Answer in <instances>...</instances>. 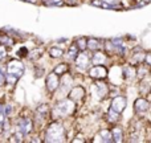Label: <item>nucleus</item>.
<instances>
[{"label":"nucleus","instance_id":"1","mask_svg":"<svg viewBox=\"0 0 151 143\" xmlns=\"http://www.w3.org/2000/svg\"><path fill=\"white\" fill-rule=\"evenodd\" d=\"M45 142L57 143L65 141V127L61 122H52L45 130Z\"/></svg>","mask_w":151,"mask_h":143},{"label":"nucleus","instance_id":"2","mask_svg":"<svg viewBox=\"0 0 151 143\" xmlns=\"http://www.w3.org/2000/svg\"><path fill=\"white\" fill-rule=\"evenodd\" d=\"M76 110V103L73 99L65 98L58 101L57 103L53 106L52 114L55 115V118H66L69 115H72Z\"/></svg>","mask_w":151,"mask_h":143},{"label":"nucleus","instance_id":"3","mask_svg":"<svg viewBox=\"0 0 151 143\" xmlns=\"http://www.w3.org/2000/svg\"><path fill=\"white\" fill-rule=\"evenodd\" d=\"M24 70H25V66H24L23 61H20V60H15L13 58V60L8 61L7 65H5V72L8 74L16 75L17 78H20L24 74Z\"/></svg>","mask_w":151,"mask_h":143},{"label":"nucleus","instance_id":"4","mask_svg":"<svg viewBox=\"0 0 151 143\" xmlns=\"http://www.w3.org/2000/svg\"><path fill=\"white\" fill-rule=\"evenodd\" d=\"M33 125H35V122L29 117H21V118H19L17 122H16V130L20 131V133L25 137L33 131Z\"/></svg>","mask_w":151,"mask_h":143},{"label":"nucleus","instance_id":"5","mask_svg":"<svg viewBox=\"0 0 151 143\" xmlns=\"http://www.w3.org/2000/svg\"><path fill=\"white\" fill-rule=\"evenodd\" d=\"M74 63L78 69L86 70V69L89 68V65L91 64V58H90V56L86 53V50H82V52H78V55L76 56Z\"/></svg>","mask_w":151,"mask_h":143},{"label":"nucleus","instance_id":"6","mask_svg":"<svg viewBox=\"0 0 151 143\" xmlns=\"http://www.w3.org/2000/svg\"><path fill=\"white\" fill-rule=\"evenodd\" d=\"M45 88L49 93H55L58 88H60V77L56 74L55 72L49 73L47 75V80H45Z\"/></svg>","mask_w":151,"mask_h":143},{"label":"nucleus","instance_id":"7","mask_svg":"<svg viewBox=\"0 0 151 143\" xmlns=\"http://www.w3.org/2000/svg\"><path fill=\"white\" fill-rule=\"evenodd\" d=\"M91 93L96 99H104L107 94V86L104 82H96L91 85Z\"/></svg>","mask_w":151,"mask_h":143},{"label":"nucleus","instance_id":"8","mask_svg":"<svg viewBox=\"0 0 151 143\" xmlns=\"http://www.w3.org/2000/svg\"><path fill=\"white\" fill-rule=\"evenodd\" d=\"M89 75L91 78L104 80V78L107 77V69L104 65H94L91 69H89Z\"/></svg>","mask_w":151,"mask_h":143},{"label":"nucleus","instance_id":"9","mask_svg":"<svg viewBox=\"0 0 151 143\" xmlns=\"http://www.w3.org/2000/svg\"><path fill=\"white\" fill-rule=\"evenodd\" d=\"M126 105H127V101L123 96H117L114 99L111 101V109L115 110L118 113H122L123 110L126 109Z\"/></svg>","mask_w":151,"mask_h":143},{"label":"nucleus","instance_id":"10","mask_svg":"<svg viewBox=\"0 0 151 143\" xmlns=\"http://www.w3.org/2000/svg\"><path fill=\"white\" fill-rule=\"evenodd\" d=\"M145 55L146 53L143 52V49L142 48H135V49L133 50V56H131L130 58V64L131 65H135V64H142L145 61Z\"/></svg>","mask_w":151,"mask_h":143},{"label":"nucleus","instance_id":"11","mask_svg":"<svg viewBox=\"0 0 151 143\" xmlns=\"http://www.w3.org/2000/svg\"><path fill=\"white\" fill-rule=\"evenodd\" d=\"M85 97V89L82 86H74L73 89H70L69 91V98L73 99L74 102H78Z\"/></svg>","mask_w":151,"mask_h":143},{"label":"nucleus","instance_id":"12","mask_svg":"<svg viewBox=\"0 0 151 143\" xmlns=\"http://www.w3.org/2000/svg\"><path fill=\"white\" fill-rule=\"evenodd\" d=\"M150 107V103L146 98H138L134 103V110H135L137 114H142V113L147 111Z\"/></svg>","mask_w":151,"mask_h":143},{"label":"nucleus","instance_id":"13","mask_svg":"<svg viewBox=\"0 0 151 143\" xmlns=\"http://www.w3.org/2000/svg\"><path fill=\"white\" fill-rule=\"evenodd\" d=\"M86 48L91 52H96V50H99L101 48H104V41L94 39V37H89V39H86Z\"/></svg>","mask_w":151,"mask_h":143},{"label":"nucleus","instance_id":"14","mask_svg":"<svg viewBox=\"0 0 151 143\" xmlns=\"http://www.w3.org/2000/svg\"><path fill=\"white\" fill-rule=\"evenodd\" d=\"M106 60H107L106 55H105L104 52H101V50H96L93 57H91V63H93L94 65H104V64L106 63Z\"/></svg>","mask_w":151,"mask_h":143},{"label":"nucleus","instance_id":"15","mask_svg":"<svg viewBox=\"0 0 151 143\" xmlns=\"http://www.w3.org/2000/svg\"><path fill=\"white\" fill-rule=\"evenodd\" d=\"M122 74L126 80H131V78H134L137 75V69L130 64V65L125 66V68L122 69Z\"/></svg>","mask_w":151,"mask_h":143},{"label":"nucleus","instance_id":"16","mask_svg":"<svg viewBox=\"0 0 151 143\" xmlns=\"http://www.w3.org/2000/svg\"><path fill=\"white\" fill-rule=\"evenodd\" d=\"M106 118H107V121H109L110 123H118L119 122V119H121V113H118V111H115V110H113L111 107L109 109V111H107V114H106Z\"/></svg>","mask_w":151,"mask_h":143},{"label":"nucleus","instance_id":"17","mask_svg":"<svg viewBox=\"0 0 151 143\" xmlns=\"http://www.w3.org/2000/svg\"><path fill=\"white\" fill-rule=\"evenodd\" d=\"M111 134H113V142H122L123 141V130L119 126H114L111 129Z\"/></svg>","mask_w":151,"mask_h":143},{"label":"nucleus","instance_id":"18","mask_svg":"<svg viewBox=\"0 0 151 143\" xmlns=\"http://www.w3.org/2000/svg\"><path fill=\"white\" fill-rule=\"evenodd\" d=\"M64 55H65V52H64L63 48H60V47H52V48H49V56L52 58H61Z\"/></svg>","mask_w":151,"mask_h":143},{"label":"nucleus","instance_id":"19","mask_svg":"<svg viewBox=\"0 0 151 143\" xmlns=\"http://www.w3.org/2000/svg\"><path fill=\"white\" fill-rule=\"evenodd\" d=\"M48 114H49V106H48L47 103H41L36 109V115L37 117L45 118V117H48Z\"/></svg>","mask_w":151,"mask_h":143},{"label":"nucleus","instance_id":"20","mask_svg":"<svg viewBox=\"0 0 151 143\" xmlns=\"http://www.w3.org/2000/svg\"><path fill=\"white\" fill-rule=\"evenodd\" d=\"M78 48H77V45L76 44H72L70 47H69V49H68V52H66V58L68 60H70V61H74V58H76V56L78 55Z\"/></svg>","mask_w":151,"mask_h":143},{"label":"nucleus","instance_id":"21","mask_svg":"<svg viewBox=\"0 0 151 143\" xmlns=\"http://www.w3.org/2000/svg\"><path fill=\"white\" fill-rule=\"evenodd\" d=\"M68 70H69L68 63H61V64H58L55 69H53V72H55L57 75H64Z\"/></svg>","mask_w":151,"mask_h":143},{"label":"nucleus","instance_id":"22","mask_svg":"<svg viewBox=\"0 0 151 143\" xmlns=\"http://www.w3.org/2000/svg\"><path fill=\"white\" fill-rule=\"evenodd\" d=\"M99 139L101 141H104V142H106V143H110V142H113V134H111V131L110 130H101L99 131Z\"/></svg>","mask_w":151,"mask_h":143},{"label":"nucleus","instance_id":"23","mask_svg":"<svg viewBox=\"0 0 151 143\" xmlns=\"http://www.w3.org/2000/svg\"><path fill=\"white\" fill-rule=\"evenodd\" d=\"M74 44L77 45V48H78L80 52H82V50H88V48H86V37H78V39L74 41Z\"/></svg>","mask_w":151,"mask_h":143},{"label":"nucleus","instance_id":"24","mask_svg":"<svg viewBox=\"0 0 151 143\" xmlns=\"http://www.w3.org/2000/svg\"><path fill=\"white\" fill-rule=\"evenodd\" d=\"M102 1L106 3V4H109L111 9H118V8L121 7L119 0H102Z\"/></svg>","mask_w":151,"mask_h":143},{"label":"nucleus","instance_id":"25","mask_svg":"<svg viewBox=\"0 0 151 143\" xmlns=\"http://www.w3.org/2000/svg\"><path fill=\"white\" fill-rule=\"evenodd\" d=\"M5 119V114H4V106L0 105V134L3 133V123Z\"/></svg>","mask_w":151,"mask_h":143},{"label":"nucleus","instance_id":"26","mask_svg":"<svg viewBox=\"0 0 151 143\" xmlns=\"http://www.w3.org/2000/svg\"><path fill=\"white\" fill-rule=\"evenodd\" d=\"M17 80H19V78L16 77V75H13V74H8V73H7V83H8V85H11V86L16 85Z\"/></svg>","mask_w":151,"mask_h":143},{"label":"nucleus","instance_id":"27","mask_svg":"<svg viewBox=\"0 0 151 143\" xmlns=\"http://www.w3.org/2000/svg\"><path fill=\"white\" fill-rule=\"evenodd\" d=\"M44 4L45 5H63L64 4V0H44Z\"/></svg>","mask_w":151,"mask_h":143},{"label":"nucleus","instance_id":"28","mask_svg":"<svg viewBox=\"0 0 151 143\" xmlns=\"http://www.w3.org/2000/svg\"><path fill=\"white\" fill-rule=\"evenodd\" d=\"M7 55H8L7 47L3 45V44H0V61H3L4 58H7Z\"/></svg>","mask_w":151,"mask_h":143},{"label":"nucleus","instance_id":"29","mask_svg":"<svg viewBox=\"0 0 151 143\" xmlns=\"http://www.w3.org/2000/svg\"><path fill=\"white\" fill-rule=\"evenodd\" d=\"M5 83H7V74H5V73L0 69V88H1V86H4Z\"/></svg>","mask_w":151,"mask_h":143},{"label":"nucleus","instance_id":"30","mask_svg":"<svg viewBox=\"0 0 151 143\" xmlns=\"http://www.w3.org/2000/svg\"><path fill=\"white\" fill-rule=\"evenodd\" d=\"M35 70H36V73H35V77H36V78H40V77H42V75L45 74V73H44V68H39V66H37Z\"/></svg>","mask_w":151,"mask_h":143},{"label":"nucleus","instance_id":"31","mask_svg":"<svg viewBox=\"0 0 151 143\" xmlns=\"http://www.w3.org/2000/svg\"><path fill=\"white\" fill-rule=\"evenodd\" d=\"M145 63H146L147 66H151V52L145 55Z\"/></svg>","mask_w":151,"mask_h":143},{"label":"nucleus","instance_id":"32","mask_svg":"<svg viewBox=\"0 0 151 143\" xmlns=\"http://www.w3.org/2000/svg\"><path fill=\"white\" fill-rule=\"evenodd\" d=\"M64 3L68 4V5H78L81 1L80 0H64Z\"/></svg>","mask_w":151,"mask_h":143},{"label":"nucleus","instance_id":"33","mask_svg":"<svg viewBox=\"0 0 151 143\" xmlns=\"http://www.w3.org/2000/svg\"><path fill=\"white\" fill-rule=\"evenodd\" d=\"M73 142H74V143H77V142L83 143V142H86V141H85V139H83V138H80V137H77V138H74V139H73Z\"/></svg>","mask_w":151,"mask_h":143},{"label":"nucleus","instance_id":"34","mask_svg":"<svg viewBox=\"0 0 151 143\" xmlns=\"http://www.w3.org/2000/svg\"><path fill=\"white\" fill-rule=\"evenodd\" d=\"M142 1H143L145 4H146V3H151V0H142Z\"/></svg>","mask_w":151,"mask_h":143},{"label":"nucleus","instance_id":"35","mask_svg":"<svg viewBox=\"0 0 151 143\" xmlns=\"http://www.w3.org/2000/svg\"><path fill=\"white\" fill-rule=\"evenodd\" d=\"M28 1H31V0H28Z\"/></svg>","mask_w":151,"mask_h":143}]
</instances>
